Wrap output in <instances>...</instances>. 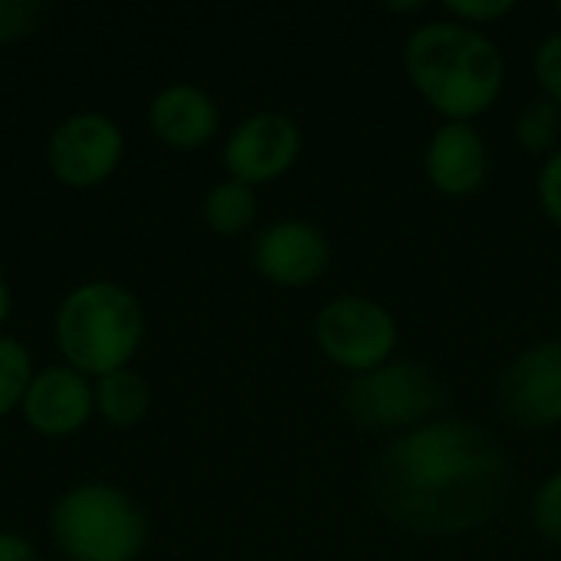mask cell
Wrapping results in <instances>:
<instances>
[{"label":"cell","mask_w":561,"mask_h":561,"mask_svg":"<svg viewBox=\"0 0 561 561\" xmlns=\"http://www.w3.org/2000/svg\"><path fill=\"white\" fill-rule=\"evenodd\" d=\"M371 500L414 536H467L486 526L506 503L513 463L503 444L467 417H437L378 454Z\"/></svg>","instance_id":"obj_1"},{"label":"cell","mask_w":561,"mask_h":561,"mask_svg":"<svg viewBox=\"0 0 561 561\" xmlns=\"http://www.w3.org/2000/svg\"><path fill=\"white\" fill-rule=\"evenodd\" d=\"M404 69L444 122H473L496 105L506 85V59L496 39L450 16H434L411 30Z\"/></svg>","instance_id":"obj_2"},{"label":"cell","mask_w":561,"mask_h":561,"mask_svg":"<svg viewBox=\"0 0 561 561\" xmlns=\"http://www.w3.org/2000/svg\"><path fill=\"white\" fill-rule=\"evenodd\" d=\"M53 332L69 368L85 378H105L135 358L145 339V316L131 289L112 279H92L59 302Z\"/></svg>","instance_id":"obj_3"},{"label":"cell","mask_w":561,"mask_h":561,"mask_svg":"<svg viewBox=\"0 0 561 561\" xmlns=\"http://www.w3.org/2000/svg\"><path fill=\"white\" fill-rule=\"evenodd\" d=\"M53 542L66 561H135L148 546V516L112 483H79L49 513Z\"/></svg>","instance_id":"obj_4"},{"label":"cell","mask_w":561,"mask_h":561,"mask_svg":"<svg viewBox=\"0 0 561 561\" xmlns=\"http://www.w3.org/2000/svg\"><path fill=\"white\" fill-rule=\"evenodd\" d=\"M342 408L355 427L401 437L444 414L447 385L421 358H391L375 371L355 375L342 391Z\"/></svg>","instance_id":"obj_5"},{"label":"cell","mask_w":561,"mask_h":561,"mask_svg":"<svg viewBox=\"0 0 561 561\" xmlns=\"http://www.w3.org/2000/svg\"><path fill=\"white\" fill-rule=\"evenodd\" d=\"M316 345L342 371L365 375L394 358L398 319L368 296H339L316 312Z\"/></svg>","instance_id":"obj_6"},{"label":"cell","mask_w":561,"mask_h":561,"mask_svg":"<svg viewBox=\"0 0 561 561\" xmlns=\"http://www.w3.org/2000/svg\"><path fill=\"white\" fill-rule=\"evenodd\" d=\"M496 401L506 421L523 431L561 424V339H546L519 352L500 375Z\"/></svg>","instance_id":"obj_7"},{"label":"cell","mask_w":561,"mask_h":561,"mask_svg":"<svg viewBox=\"0 0 561 561\" xmlns=\"http://www.w3.org/2000/svg\"><path fill=\"white\" fill-rule=\"evenodd\" d=\"M125 154L122 128L102 112H76L56 125L46 145V164L66 187L102 184Z\"/></svg>","instance_id":"obj_8"},{"label":"cell","mask_w":561,"mask_h":561,"mask_svg":"<svg viewBox=\"0 0 561 561\" xmlns=\"http://www.w3.org/2000/svg\"><path fill=\"white\" fill-rule=\"evenodd\" d=\"M302 154V131L286 112H256L243 118L227 145L224 168L233 181L243 184H270L283 178Z\"/></svg>","instance_id":"obj_9"},{"label":"cell","mask_w":561,"mask_h":561,"mask_svg":"<svg viewBox=\"0 0 561 561\" xmlns=\"http://www.w3.org/2000/svg\"><path fill=\"white\" fill-rule=\"evenodd\" d=\"M332 263V243L312 220H276L253 240L256 273L283 289H302L325 276Z\"/></svg>","instance_id":"obj_10"},{"label":"cell","mask_w":561,"mask_h":561,"mask_svg":"<svg viewBox=\"0 0 561 561\" xmlns=\"http://www.w3.org/2000/svg\"><path fill=\"white\" fill-rule=\"evenodd\" d=\"M23 421L43 437H69L82 431L95 411V394L85 375L69 365H49L33 375L23 398Z\"/></svg>","instance_id":"obj_11"},{"label":"cell","mask_w":561,"mask_h":561,"mask_svg":"<svg viewBox=\"0 0 561 561\" xmlns=\"http://www.w3.org/2000/svg\"><path fill=\"white\" fill-rule=\"evenodd\" d=\"M424 174L444 197H470L486 184L490 148L473 122H440L424 151Z\"/></svg>","instance_id":"obj_12"},{"label":"cell","mask_w":561,"mask_h":561,"mask_svg":"<svg viewBox=\"0 0 561 561\" xmlns=\"http://www.w3.org/2000/svg\"><path fill=\"white\" fill-rule=\"evenodd\" d=\"M148 125L154 138L171 148L191 151L207 145L220 128V108L210 92L191 82L164 85L148 105Z\"/></svg>","instance_id":"obj_13"},{"label":"cell","mask_w":561,"mask_h":561,"mask_svg":"<svg viewBox=\"0 0 561 561\" xmlns=\"http://www.w3.org/2000/svg\"><path fill=\"white\" fill-rule=\"evenodd\" d=\"M92 394H95V414L118 431L138 427L151 408V391H148L145 378L131 368L99 378Z\"/></svg>","instance_id":"obj_14"},{"label":"cell","mask_w":561,"mask_h":561,"mask_svg":"<svg viewBox=\"0 0 561 561\" xmlns=\"http://www.w3.org/2000/svg\"><path fill=\"white\" fill-rule=\"evenodd\" d=\"M204 224L217 237H240L256 220V191L243 181H217L204 197Z\"/></svg>","instance_id":"obj_15"},{"label":"cell","mask_w":561,"mask_h":561,"mask_svg":"<svg viewBox=\"0 0 561 561\" xmlns=\"http://www.w3.org/2000/svg\"><path fill=\"white\" fill-rule=\"evenodd\" d=\"M561 138V108L549 99H533L516 118V141L529 154H552Z\"/></svg>","instance_id":"obj_16"},{"label":"cell","mask_w":561,"mask_h":561,"mask_svg":"<svg viewBox=\"0 0 561 561\" xmlns=\"http://www.w3.org/2000/svg\"><path fill=\"white\" fill-rule=\"evenodd\" d=\"M33 375L36 371H33L30 352L16 339L0 335V417H7L13 408L23 404Z\"/></svg>","instance_id":"obj_17"},{"label":"cell","mask_w":561,"mask_h":561,"mask_svg":"<svg viewBox=\"0 0 561 561\" xmlns=\"http://www.w3.org/2000/svg\"><path fill=\"white\" fill-rule=\"evenodd\" d=\"M533 526L542 539L561 546V470H556L533 500Z\"/></svg>","instance_id":"obj_18"},{"label":"cell","mask_w":561,"mask_h":561,"mask_svg":"<svg viewBox=\"0 0 561 561\" xmlns=\"http://www.w3.org/2000/svg\"><path fill=\"white\" fill-rule=\"evenodd\" d=\"M533 72L542 89V99L556 102L561 108V30L549 33L533 53Z\"/></svg>","instance_id":"obj_19"},{"label":"cell","mask_w":561,"mask_h":561,"mask_svg":"<svg viewBox=\"0 0 561 561\" xmlns=\"http://www.w3.org/2000/svg\"><path fill=\"white\" fill-rule=\"evenodd\" d=\"M46 13L49 7L39 0H0V46L30 36Z\"/></svg>","instance_id":"obj_20"},{"label":"cell","mask_w":561,"mask_h":561,"mask_svg":"<svg viewBox=\"0 0 561 561\" xmlns=\"http://www.w3.org/2000/svg\"><path fill=\"white\" fill-rule=\"evenodd\" d=\"M444 10H447L450 20H460V23H467V26L483 30V26H490V23L510 16V13L516 10V3H513V0H447Z\"/></svg>","instance_id":"obj_21"},{"label":"cell","mask_w":561,"mask_h":561,"mask_svg":"<svg viewBox=\"0 0 561 561\" xmlns=\"http://www.w3.org/2000/svg\"><path fill=\"white\" fill-rule=\"evenodd\" d=\"M536 191H539V204H542V210L549 214V220L561 227V148H556V151L542 161Z\"/></svg>","instance_id":"obj_22"},{"label":"cell","mask_w":561,"mask_h":561,"mask_svg":"<svg viewBox=\"0 0 561 561\" xmlns=\"http://www.w3.org/2000/svg\"><path fill=\"white\" fill-rule=\"evenodd\" d=\"M0 561H36V549L16 533H0Z\"/></svg>","instance_id":"obj_23"},{"label":"cell","mask_w":561,"mask_h":561,"mask_svg":"<svg viewBox=\"0 0 561 561\" xmlns=\"http://www.w3.org/2000/svg\"><path fill=\"white\" fill-rule=\"evenodd\" d=\"M10 316V286H7V276L0 273V329Z\"/></svg>","instance_id":"obj_24"},{"label":"cell","mask_w":561,"mask_h":561,"mask_svg":"<svg viewBox=\"0 0 561 561\" xmlns=\"http://www.w3.org/2000/svg\"><path fill=\"white\" fill-rule=\"evenodd\" d=\"M388 10L391 13H421V10H427V3L424 0H414V3H388Z\"/></svg>","instance_id":"obj_25"},{"label":"cell","mask_w":561,"mask_h":561,"mask_svg":"<svg viewBox=\"0 0 561 561\" xmlns=\"http://www.w3.org/2000/svg\"><path fill=\"white\" fill-rule=\"evenodd\" d=\"M556 13H559V16H561V0H559V3H556Z\"/></svg>","instance_id":"obj_26"}]
</instances>
